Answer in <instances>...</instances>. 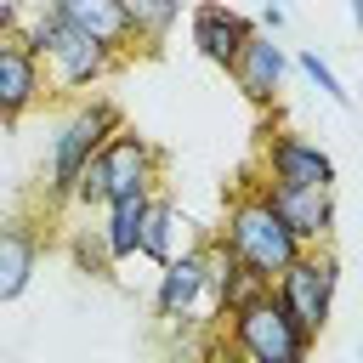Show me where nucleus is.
Masks as SVG:
<instances>
[{
	"instance_id": "obj_21",
	"label": "nucleus",
	"mask_w": 363,
	"mask_h": 363,
	"mask_svg": "<svg viewBox=\"0 0 363 363\" xmlns=\"http://www.w3.org/2000/svg\"><path fill=\"white\" fill-rule=\"evenodd\" d=\"M17 11H23V0H6L0 6V40H17Z\"/></svg>"
},
{
	"instance_id": "obj_3",
	"label": "nucleus",
	"mask_w": 363,
	"mask_h": 363,
	"mask_svg": "<svg viewBox=\"0 0 363 363\" xmlns=\"http://www.w3.org/2000/svg\"><path fill=\"white\" fill-rule=\"evenodd\" d=\"M216 238L238 255V261H250L255 272H278L301 244H295V233L284 227V216L272 210V199L261 193V182H244L238 193H233V204H227V216H221V227H216Z\"/></svg>"
},
{
	"instance_id": "obj_8",
	"label": "nucleus",
	"mask_w": 363,
	"mask_h": 363,
	"mask_svg": "<svg viewBox=\"0 0 363 363\" xmlns=\"http://www.w3.org/2000/svg\"><path fill=\"white\" fill-rule=\"evenodd\" d=\"M261 182H295V187H335V159L323 142L301 130H261Z\"/></svg>"
},
{
	"instance_id": "obj_15",
	"label": "nucleus",
	"mask_w": 363,
	"mask_h": 363,
	"mask_svg": "<svg viewBox=\"0 0 363 363\" xmlns=\"http://www.w3.org/2000/svg\"><path fill=\"white\" fill-rule=\"evenodd\" d=\"M34 267H40V233L23 221H6L0 227V301H17L34 284Z\"/></svg>"
},
{
	"instance_id": "obj_4",
	"label": "nucleus",
	"mask_w": 363,
	"mask_h": 363,
	"mask_svg": "<svg viewBox=\"0 0 363 363\" xmlns=\"http://www.w3.org/2000/svg\"><path fill=\"white\" fill-rule=\"evenodd\" d=\"M278 301L289 306V318L318 340L335 318V289H340V255L329 244H301L278 272H272Z\"/></svg>"
},
{
	"instance_id": "obj_16",
	"label": "nucleus",
	"mask_w": 363,
	"mask_h": 363,
	"mask_svg": "<svg viewBox=\"0 0 363 363\" xmlns=\"http://www.w3.org/2000/svg\"><path fill=\"white\" fill-rule=\"evenodd\" d=\"M142 204H147V193H119V199H108V204H102L108 216H102L96 238H102V250H108V261H113V267L136 255V227H142Z\"/></svg>"
},
{
	"instance_id": "obj_20",
	"label": "nucleus",
	"mask_w": 363,
	"mask_h": 363,
	"mask_svg": "<svg viewBox=\"0 0 363 363\" xmlns=\"http://www.w3.org/2000/svg\"><path fill=\"white\" fill-rule=\"evenodd\" d=\"M284 23H289V11L267 0V11H261V23H255V28H267V34H284Z\"/></svg>"
},
{
	"instance_id": "obj_13",
	"label": "nucleus",
	"mask_w": 363,
	"mask_h": 363,
	"mask_svg": "<svg viewBox=\"0 0 363 363\" xmlns=\"http://www.w3.org/2000/svg\"><path fill=\"white\" fill-rule=\"evenodd\" d=\"M57 17H68L74 28H85L91 40H102L108 51L130 57L136 51V34H130V17H125V0H45Z\"/></svg>"
},
{
	"instance_id": "obj_2",
	"label": "nucleus",
	"mask_w": 363,
	"mask_h": 363,
	"mask_svg": "<svg viewBox=\"0 0 363 363\" xmlns=\"http://www.w3.org/2000/svg\"><path fill=\"white\" fill-rule=\"evenodd\" d=\"M227 323V352L250 357V363H306L312 357V335L289 318V306L278 301V289H261L255 301L221 312Z\"/></svg>"
},
{
	"instance_id": "obj_10",
	"label": "nucleus",
	"mask_w": 363,
	"mask_h": 363,
	"mask_svg": "<svg viewBox=\"0 0 363 363\" xmlns=\"http://www.w3.org/2000/svg\"><path fill=\"white\" fill-rule=\"evenodd\" d=\"M261 182V176H255ZM295 244H329L335 238V187H295V182H261Z\"/></svg>"
},
{
	"instance_id": "obj_7",
	"label": "nucleus",
	"mask_w": 363,
	"mask_h": 363,
	"mask_svg": "<svg viewBox=\"0 0 363 363\" xmlns=\"http://www.w3.org/2000/svg\"><path fill=\"white\" fill-rule=\"evenodd\" d=\"M96 159H102V204L119 199V193H153L159 176H164V147L147 142V136H136L130 125H119L96 147Z\"/></svg>"
},
{
	"instance_id": "obj_14",
	"label": "nucleus",
	"mask_w": 363,
	"mask_h": 363,
	"mask_svg": "<svg viewBox=\"0 0 363 363\" xmlns=\"http://www.w3.org/2000/svg\"><path fill=\"white\" fill-rule=\"evenodd\" d=\"M182 227H187V216L153 187L147 193V204H142V227H136V255H147L153 267L159 261H170L176 250H182Z\"/></svg>"
},
{
	"instance_id": "obj_6",
	"label": "nucleus",
	"mask_w": 363,
	"mask_h": 363,
	"mask_svg": "<svg viewBox=\"0 0 363 363\" xmlns=\"http://www.w3.org/2000/svg\"><path fill=\"white\" fill-rule=\"evenodd\" d=\"M153 318L159 323H216L221 318L210 289H204V244H182L170 261H159Z\"/></svg>"
},
{
	"instance_id": "obj_19",
	"label": "nucleus",
	"mask_w": 363,
	"mask_h": 363,
	"mask_svg": "<svg viewBox=\"0 0 363 363\" xmlns=\"http://www.w3.org/2000/svg\"><path fill=\"white\" fill-rule=\"evenodd\" d=\"M68 255H74L79 272H91V278H113V261H108V250H102L96 233H68Z\"/></svg>"
},
{
	"instance_id": "obj_18",
	"label": "nucleus",
	"mask_w": 363,
	"mask_h": 363,
	"mask_svg": "<svg viewBox=\"0 0 363 363\" xmlns=\"http://www.w3.org/2000/svg\"><path fill=\"white\" fill-rule=\"evenodd\" d=\"M295 68H301V74L312 79V91H323L335 108H352V91L340 85V74H335V68H329V62H323L312 45H301V51H295Z\"/></svg>"
},
{
	"instance_id": "obj_12",
	"label": "nucleus",
	"mask_w": 363,
	"mask_h": 363,
	"mask_svg": "<svg viewBox=\"0 0 363 363\" xmlns=\"http://www.w3.org/2000/svg\"><path fill=\"white\" fill-rule=\"evenodd\" d=\"M250 17L244 11H233V6H221V0H199L193 6V17H187V34H193V51L204 57V62H216V68H227L233 57H238V45L250 40Z\"/></svg>"
},
{
	"instance_id": "obj_5",
	"label": "nucleus",
	"mask_w": 363,
	"mask_h": 363,
	"mask_svg": "<svg viewBox=\"0 0 363 363\" xmlns=\"http://www.w3.org/2000/svg\"><path fill=\"white\" fill-rule=\"evenodd\" d=\"M119 125H125V113H119L113 96H85V102L68 108V119H62L57 136H51V159H45V193H51L57 204H68L79 164H85Z\"/></svg>"
},
{
	"instance_id": "obj_9",
	"label": "nucleus",
	"mask_w": 363,
	"mask_h": 363,
	"mask_svg": "<svg viewBox=\"0 0 363 363\" xmlns=\"http://www.w3.org/2000/svg\"><path fill=\"white\" fill-rule=\"evenodd\" d=\"M227 74H233V85L244 91V102L272 108V102H278V91H284V74H289V51L278 45V34L250 28V40H244V45H238V57L227 62Z\"/></svg>"
},
{
	"instance_id": "obj_1",
	"label": "nucleus",
	"mask_w": 363,
	"mask_h": 363,
	"mask_svg": "<svg viewBox=\"0 0 363 363\" xmlns=\"http://www.w3.org/2000/svg\"><path fill=\"white\" fill-rule=\"evenodd\" d=\"M17 40L40 57V68H45V96L57 91V96H79V91H91V85H102L108 74H119V51H108L102 40H91L85 28H74L68 17H57L45 0H34V6H23L17 11Z\"/></svg>"
},
{
	"instance_id": "obj_11",
	"label": "nucleus",
	"mask_w": 363,
	"mask_h": 363,
	"mask_svg": "<svg viewBox=\"0 0 363 363\" xmlns=\"http://www.w3.org/2000/svg\"><path fill=\"white\" fill-rule=\"evenodd\" d=\"M45 102V68L23 40H0V125L28 119Z\"/></svg>"
},
{
	"instance_id": "obj_17",
	"label": "nucleus",
	"mask_w": 363,
	"mask_h": 363,
	"mask_svg": "<svg viewBox=\"0 0 363 363\" xmlns=\"http://www.w3.org/2000/svg\"><path fill=\"white\" fill-rule=\"evenodd\" d=\"M130 34L142 40V51H159L170 40V28L182 23V0H125Z\"/></svg>"
}]
</instances>
